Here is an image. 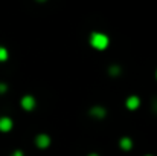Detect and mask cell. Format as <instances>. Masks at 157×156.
Returning <instances> with one entry per match:
<instances>
[{
	"label": "cell",
	"instance_id": "8fae6325",
	"mask_svg": "<svg viewBox=\"0 0 157 156\" xmlns=\"http://www.w3.org/2000/svg\"><path fill=\"white\" fill-rule=\"evenodd\" d=\"M6 89H8V86H6L5 83H0V92H5Z\"/></svg>",
	"mask_w": 157,
	"mask_h": 156
},
{
	"label": "cell",
	"instance_id": "7a4b0ae2",
	"mask_svg": "<svg viewBox=\"0 0 157 156\" xmlns=\"http://www.w3.org/2000/svg\"><path fill=\"white\" fill-rule=\"evenodd\" d=\"M35 146L38 149H48L51 146V136L48 133H38L35 136Z\"/></svg>",
	"mask_w": 157,
	"mask_h": 156
},
{
	"label": "cell",
	"instance_id": "9a60e30c",
	"mask_svg": "<svg viewBox=\"0 0 157 156\" xmlns=\"http://www.w3.org/2000/svg\"><path fill=\"white\" fill-rule=\"evenodd\" d=\"M145 156H153V155H145Z\"/></svg>",
	"mask_w": 157,
	"mask_h": 156
},
{
	"label": "cell",
	"instance_id": "52a82bcc",
	"mask_svg": "<svg viewBox=\"0 0 157 156\" xmlns=\"http://www.w3.org/2000/svg\"><path fill=\"white\" fill-rule=\"evenodd\" d=\"M119 147L122 149V150H131L133 149V139L131 138H128V136H124V138H121L119 139Z\"/></svg>",
	"mask_w": 157,
	"mask_h": 156
},
{
	"label": "cell",
	"instance_id": "4fadbf2b",
	"mask_svg": "<svg viewBox=\"0 0 157 156\" xmlns=\"http://www.w3.org/2000/svg\"><path fill=\"white\" fill-rule=\"evenodd\" d=\"M89 156H99V155H98V153H90Z\"/></svg>",
	"mask_w": 157,
	"mask_h": 156
},
{
	"label": "cell",
	"instance_id": "8992f818",
	"mask_svg": "<svg viewBox=\"0 0 157 156\" xmlns=\"http://www.w3.org/2000/svg\"><path fill=\"white\" fill-rule=\"evenodd\" d=\"M12 119L9 116H2L0 118V132H9L12 129Z\"/></svg>",
	"mask_w": 157,
	"mask_h": 156
},
{
	"label": "cell",
	"instance_id": "5b68a950",
	"mask_svg": "<svg viewBox=\"0 0 157 156\" xmlns=\"http://www.w3.org/2000/svg\"><path fill=\"white\" fill-rule=\"evenodd\" d=\"M90 115L95 116V118H98V119H102L105 115H107V110H105L102 106H93L90 109Z\"/></svg>",
	"mask_w": 157,
	"mask_h": 156
},
{
	"label": "cell",
	"instance_id": "9c48e42d",
	"mask_svg": "<svg viewBox=\"0 0 157 156\" xmlns=\"http://www.w3.org/2000/svg\"><path fill=\"white\" fill-rule=\"evenodd\" d=\"M8 57H9L8 49H6V48H3V46H0V61H6V60H8Z\"/></svg>",
	"mask_w": 157,
	"mask_h": 156
},
{
	"label": "cell",
	"instance_id": "2e32d148",
	"mask_svg": "<svg viewBox=\"0 0 157 156\" xmlns=\"http://www.w3.org/2000/svg\"><path fill=\"white\" fill-rule=\"evenodd\" d=\"M156 77H157V72H156Z\"/></svg>",
	"mask_w": 157,
	"mask_h": 156
},
{
	"label": "cell",
	"instance_id": "3957f363",
	"mask_svg": "<svg viewBox=\"0 0 157 156\" xmlns=\"http://www.w3.org/2000/svg\"><path fill=\"white\" fill-rule=\"evenodd\" d=\"M20 104H21V107H23L26 112H31V110L35 109L37 101H35V98H34L32 95H25V97L20 100Z\"/></svg>",
	"mask_w": 157,
	"mask_h": 156
},
{
	"label": "cell",
	"instance_id": "277c9868",
	"mask_svg": "<svg viewBox=\"0 0 157 156\" xmlns=\"http://www.w3.org/2000/svg\"><path fill=\"white\" fill-rule=\"evenodd\" d=\"M125 106H127L128 110H137L139 106H140L139 97H137V95H130V97L127 98V101H125Z\"/></svg>",
	"mask_w": 157,
	"mask_h": 156
},
{
	"label": "cell",
	"instance_id": "7c38bea8",
	"mask_svg": "<svg viewBox=\"0 0 157 156\" xmlns=\"http://www.w3.org/2000/svg\"><path fill=\"white\" fill-rule=\"evenodd\" d=\"M153 110H154V112L157 113V100L154 101V103H153Z\"/></svg>",
	"mask_w": 157,
	"mask_h": 156
},
{
	"label": "cell",
	"instance_id": "5bb4252c",
	"mask_svg": "<svg viewBox=\"0 0 157 156\" xmlns=\"http://www.w3.org/2000/svg\"><path fill=\"white\" fill-rule=\"evenodd\" d=\"M37 2H46V0H37Z\"/></svg>",
	"mask_w": 157,
	"mask_h": 156
},
{
	"label": "cell",
	"instance_id": "6da1fadb",
	"mask_svg": "<svg viewBox=\"0 0 157 156\" xmlns=\"http://www.w3.org/2000/svg\"><path fill=\"white\" fill-rule=\"evenodd\" d=\"M90 45H92V48H95L98 51H104L110 45V38H108V35H105L102 32H93L90 35Z\"/></svg>",
	"mask_w": 157,
	"mask_h": 156
},
{
	"label": "cell",
	"instance_id": "30bf717a",
	"mask_svg": "<svg viewBox=\"0 0 157 156\" xmlns=\"http://www.w3.org/2000/svg\"><path fill=\"white\" fill-rule=\"evenodd\" d=\"M11 156H25V155H23V152H21V150H15Z\"/></svg>",
	"mask_w": 157,
	"mask_h": 156
},
{
	"label": "cell",
	"instance_id": "ba28073f",
	"mask_svg": "<svg viewBox=\"0 0 157 156\" xmlns=\"http://www.w3.org/2000/svg\"><path fill=\"white\" fill-rule=\"evenodd\" d=\"M108 72H110L111 77H116V75L121 74V67H119V66H110V67H108Z\"/></svg>",
	"mask_w": 157,
	"mask_h": 156
}]
</instances>
